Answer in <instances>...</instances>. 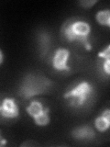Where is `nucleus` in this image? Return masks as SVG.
Listing matches in <instances>:
<instances>
[{"label":"nucleus","mask_w":110,"mask_h":147,"mask_svg":"<svg viewBox=\"0 0 110 147\" xmlns=\"http://www.w3.org/2000/svg\"><path fill=\"white\" fill-rule=\"evenodd\" d=\"M62 36L69 41H78L87 50H91V26L85 20H69L62 27Z\"/></svg>","instance_id":"obj_1"},{"label":"nucleus","mask_w":110,"mask_h":147,"mask_svg":"<svg viewBox=\"0 0 110 147\" xmlns=\"http://www.w3.org/2000/svg\"><path fill=\"white\" fill-rule=\"evenodd\" d=\"M50 86H52V82L46 77L30 74L26 76L21 82L19 94L22 98L30 99L37 95L44 93L46 90L50 88Z\"/></svg>","instance_id":"obj_2"},{"label":"nucleus","mask_w":110,"mask_h":147,"mask_svg":"<svg viewBox=\"0 0 110 147\" xmlns=\"http://www.w3.org/2000/svg\"><path fill=\"white\" fill-rule=\"evenodd\" d=\"M93 94V86L90 83L82 81L64 94V98L70 100V106L74 108L82 107Z\"/></svg>","instance_id":"obj_3"},{"label":"nucleus","mask_w":110,"mask_h":147,"mask_svg":"<svg viewBox=\"0 0 110 147\" xmlns=\"http://www.w3.org/2000/svg\"><path fill=\"white\" fill-rule=\"evenodd\" d=\"M70 57V52L67 49L60 48L54 53L52 56V66L57 71H69L68 60Z\"/></svg>","instance_id":"obj_4"},{"label":"nucleus","mask_w":110,"mask_h":147,"mask_svg":"<svg viewBox=\"0 0 110 147\" xmlns=\"http://www.w3.org/2000/svg\"><path fill=\"white\" fill-rule=\"evenodd\" d=\"M19 114V109L16 101L7 98L0 104V116L6 119H15Z\"/></svg>","instance_id":"obj_5"},{"label":"nucleus","mask_w":110,"mask_h":147,"mask_svg":"<svg viewBox=\"0 0 110 147\" xmlns=\"http://www.w3.org/2000/svg\"><path fill=\"white\" fill-rule=\"evenodd\" d=\"M72 136L79 141H90L95 138V132L90 126L84 125L75 128L72 131Z\"/></svg>","instance_id":"obj_6"},{"label":"nucleus","mask_w":110,"mask_h":147,"mask_svg":"<svg viewBox=\"0 0 110 147\" xmlns=\"http://www.w3.org/2000/svg\"><path fill=\"white\" fill-rule=\"evenodd\" d=\"M95 126L96 130L103 132L105 131L110 126V110L105 109V111L101 113V115L95 119Z\"/></svg>","instance_id":"obj_7"},{"label":"nucleus","mask_w":110,"mask_h":147,"mask_svg":"<svg viewBox=\"0 0 110 147\" xmlns=\"http://www.w3.org/2000/svg\"><path fill=\"white\" fill-rule=\"evenodd\" d=\"M44 109H45L43 107L42 103H40L38 100H34V101H32L29 106H28L27 112L32 119H33V118L38 116V115H40Z\"/></svg>","instance_id":"obj_8"},{"label":"nucleus","mask_w":110,"mask_h":147,"mask_svg":"<svg viewBox=\"0 0 110 147\" xmlns=\"http://www.w3.org/2000/svg\"><path fill=\"white\" fill-rule=\"evenodd\" d=\"M96 21H97L100 25L103 26H110V11L108 9H105V10H100L96 13L95 15Z\"/></svg>","instance_id":"obj_9"},{"label":"nucleus","mask_w":110,"mask_h":147,"mask_svg":"<svg viewBox=\"0 0 110 147\" xmlns=\"http://www.w3.org/2000/svg\"><path fill=\"white\" fill-rule=\"evenodd\" d=\"M34 122L38 126H46L50 122V117H49V109L46 108L37 117L33 118Z\"/></svg>","instance_id":"obj_10"},{"label":"nucleus","mask_w":110,"mask_h":147,"mask_svg":"<svg viewBox=\"0 0 110 147\" xmlns=\"http://www.w3.org/2000/svg\"><path fill=\"white\" fill-rule=\"evenodd\" d=\"M40 46L41 53L45 55L50 47V36L47 33H45V32L40 35Z\"/></svg>","instance_id":"obj_11"},{"label":"nucleus","mask_w":110,"mask_h":147,"mask_svg":"<svg viewBox=\"0 0 110 147\" xmlns=\"http://www.w3.org/2000/svg\"><path fill=\"white\" fill-rule=\"evenodd\" d=\"M99 57H102L105 60H110V46L108 45L105 50H104L103 52L99 53L98 54Z\"/></svg>","instance_id":"obj_12"},{"label":"nucleus","mask_w":110,"mask_h":147,"mask_svg":"<svg viewBox=\"0 0 110 147\" xmlns=\"http://www.w3.org/2000/svg\"><path fill=\"white\" fill-rule=\"evenodd\" d=\"M95 4H96L95 0H85V1L80 2V5L85 8H90L93 7Z\"/></svg>","instance_id":"obj_13"},{"label":"nucleus","mask_w":110,"mask_h":147,"mask_svg":"<svg viewBox=\"0 0 110 147\" xmlns=\"http://www.w3.org/2000/svg\"><path fill=\"white\" fill-rule=\"evenodd\" d=\"M103 70L105 71V75L109 76L110 75V60H105V62H103Z\"/></svg>","instance_id":"obj_14"},{"label":"nucleus","mask_w":110,"mask_h":147,"mask_svg":"<svg viewBox=\"0 0 110 147\" xmlns=\"http://www.w3.org/2000/svg\"><path fill=\"white\" fill-rule=\"evenodd\" d=\"M7 144V140L5 139V138H3L2 134H1V131H0V147L5 145Z\"/></svg>","instance_id":"obj_15"},{"label":"nucleus","mask_w":110,"mask_h":147,"mask_svg":"<svg viewBox=\"0 0 110 147\" xmlns=\"http://www.w3.org/2000/svg\"><path fill=\"white\" fill-rule=\"evenodd\" d=\"M3 60H4V55H3L2 51L0 50V64L3 63Z\"/></svg>","instance_id":"obj_16"}]
</instances>
